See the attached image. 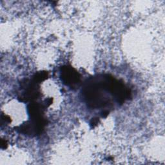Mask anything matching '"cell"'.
<instances>
[{"instance_id": "2", "label": "cell", "mask_w": 165, "mask_h": 165, "mask_svg": "<svg viewBox=\"0 0 165 165\" xmlns=\"http://www.w3.org/2000/svg\"><path fill=\"white\" fill-rule=\"evenodd\" d=\"M48 77V74L46 72H40L37 74L34 77V81L37 83H39L41 81L45 80Z\"/></svg>"}, {"instance_id": "3", "label": "cell", "mask_w": 165, "mask_h": 165, "mask_svg": "<svg viewBox=\"0 0 165 165\" xmlns=\"http://www.w3.org/2000/svg\"><path fill=\"white\" fill-rule=\"evenodd\" d=\"M97 123H98V119H97V118H94L93 119L92 121L91 125H92L93 126H95Z\"/></svg>"}, {"instance_id": "4", "label": "cell", "mask_w": 165, "mask_h": 165, "mask_svg": "<svg viewBox=\"0 0 165 165\" xmlns=\"http://www.w3.org/2000/svg\"><path fill=\"white\" fill-rule=\"evenodd\" d=\"M109 111H105L104 112H103V117H106L107 115H109Z\"/></svg>"}, {"instance_id": "1", "label": "cell", "mask_w": 165, "mask_h": 165, "mask_svg": "<svg viewBox=\"0 0 165 165\" xmlns=\"http://www.w3.org/2000/svg\"><path fill=\"white\" fill-rule=\"evenodd\" d=\"M62 81L66 85L74 87L80 81V75L74 68L70 66H64L61 69Z\"/></svg>"}]
</instances>
